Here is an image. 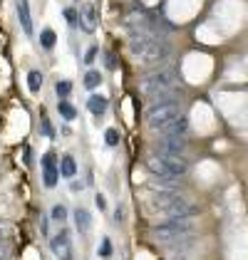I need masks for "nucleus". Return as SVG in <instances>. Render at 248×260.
Returning a JSON list of instances; mask_svg holds the SVG:
<instances>
[{
  "label": "nucleus",
  "instance_id": "28",
  "mask_svg": "<svg viewBox=\"0 0 248 260\" xmlns=\"http://www.w3.org/2000/svg\"><path fill=\"white\" fill-rule=\"evenodd\" d=\"M95 203H97V208H100V211H104V208H107V201H104L102 193H97V196H95Z\"/></svg>",
  "mask_w": 248,
  "mask_h": 260
},
{
  "label": "nucleus",
  "instance_id": "4",
  "mask_svg": "<svg viewBox=\"0 0 248 260\" xmlns=\"http://www.w3.org/2000/svg\"><path fill=\"white\" fill-rule=\"evenodd\" d=\"M181 117H184V114H181L179 102L154 104V107H149V112H146V126H149L151 132H164V129H169L174 121L181 119Z\"/></svg>",
  "mask_w": 248,
  "mask_h": 260
},
{
  "label": "nucleus",
  "instance_id": "22",
  "mask_svg": "<svg viewBox=\"0 0 248 260\" xmlns=\"http://www.w3.org/2000/svg\"><path fill=\"white\" fill-rule=\"evenodd\" d=\"M65 20L70 22L72 27H77V25H80V15H77V10H75V8H67V10H65Z\"/></svg>",
  "mask_w": 248,
  "mask_h": 260
},
{
  "label": "nucleus",
  "instance_id": "11",
  "mask_svg": "<svg viewBox=\"0 0 248 260\" xmlns=\"http://www.w3.org/2000/svg\"><path fill=\"white\" fill-rule=\"evenodd\" d=\"M15 13H18V22H20L22 32L27 38H33V15H30V3L27 0H15Z\"/></svg>",
  "mask_w": 248,
  "mask_h": 260
},
{
  "label": "nucleus",
  "instance_id": "5",
  "mask_svg": "<svg viewBox=\"0 0 248 260\" xmlns=\"http://www.w3.org/2000/svg\"><path fill=\"white\" fill-rule=\"evenodd\" d=\"M176 84H179V75L166 67V70H154V72L144 75L139 80V89H142V94L151 97V94H159L166 89H176Z\"/></svg>",
  "mask_w": 248,
  "mask_h": 260
},
{
  "label": "nucleus",
  "instance_id": "14",
  "mask_svg": "<svg viewBox=\"0 0 248 260\" xmlns=\"http://www.w3.org/2000/svg\"><path fill=\"white\" fill-rule=\"evenodd\" d=\"M75 223H77V231L84 236V233L89 231V225H92V216H89L84 208H77V211H75Z\"/></svg>",
  "mask_w": 248,
  "mask_h": 260
},
{
  "label": "nucleus",
  "instance_id": "27",
  "mask_svg": "<svg viewBox=\"0 0 248 260\" xmlns=\"http://www.w3.org/2000/svg\"><path fill=\"white\" fill-rule=\"evenodd\" d=\"M8 231H10V223H8V220H0V243L8 236Z\"/></svg>",
  "mask_w": 248,
  "mask_h": 260
},
{
  "label": "nucleus",
  "instance_id": "15",
  "mask_svg": "<svg viewBox=\"0 0 248 260\" xmlns=\"http://www.w3.org/2000/svg\"><path fill=\"white\" fill-rule=\"evenodd\" d=\"M57 112H60V117L65 121H72L75 117H77V109H75L67 100H57Z\"/></svg>",
  "mask_w": 248,
  "mask_h": 260
},
{
  "label": "nucleus",
  "instance_id": "29",
  "mask_svg": "<svg viewBox=\"0 0 248 260\" xmlns=\"http://www.w3.org/2000/svg\"><path fill=\"white\" fill-rule=\"evenodd\" d=\"M114 220H117V223L124 220V208H117V211H114Z\"/></svg>",
  "mask_w": 248,
  "mask_h": 260
},
{
  "label": "nucleus",
  "instance_id": "8",
  "mask_svg": "<svg viewBox=\"0 0 248 260\" xmlns=\"http://www.w3.org/2000/svg\"><path fill=\"white\" fill-rule=\"evenodd\" d=\"M50 250H52V255L57 260H72V238H70V231H65L62 228L57 236H52L50 238Z\"/></svg>",
  "mask_w": 248,
  "mask_h": 260
},
{
  "label": "nucleus",
  "instance_id": "12",
  "mask_svg": "<svg viewBox=\"0 0 248 260\" xmlns=\"http://www.w3.org/2000/svg\"><path fill=\"white\" fill-rule=\"evenodd\" d=\"M60 176H65V179H75L77 176V164H75V159L70 154H65L60 159Z\"/></svg>",
  "mask_w": 248,
  "mask_h": 260
},
{
  "label": "nucleus",
  "instance_id": "20",
  "mask_svg": "<svg viewBox=\"0 0 248 260\" xmlns=\"http://www.w3.org/2000/svg\"><path fill=\"white\" fill-rule=\"evenodd\" d=\"M100 258L102 260L112 258V240L109 238H102V243H100Z\"/></svg>",
  "mask_w": 248,
  "mask_h": 260
},
{
  "label": "nucleus",
  "instance_id": "10",
  "mask_svg": "<svg viewBox=\"0 0 248 260\" xmlns=\"http://www.w3.org/2000/svg\"><path fill=\"white\" fill-rule=\"evenodd\" d=\"M77 15H80V27L84 32H95V27H97V8H95V3H82Z\"/></svg>",
  "mask_w": 248,
  "mask_h": 260
},
{
  "label": "nucleus",
  "instance_id": "18",
  "mask_svg": "<svg viewBox=\"0 0 248 260\" xmlns=\"http://www.w3.org/2000/svg\"><path fill=\"white\" fill-rule=\"evenodd\" d=\"M27 87H30V92H40V87H42V75L38 72V70L27 72Z\"/></svg>",
  "mask_w": 248,
  "mask_h": 260
},
{
  "label": "nucleus",
  "instance_id": "19",
  "mask_svg": "<svg viewBox=\"0 0 248 260\" xmlns=\"http://www.w3.org/2000/svg\"><path fill=\"white\" fill-rule=\"evenodd\" d=\"M55 92H57V97H60V100H67V97H70V92H72V82L60 80L57 84H55Z\"/></svg>",
  "mask_w": 248,
  "mask_h": 260
},
{
  "label": "nucleus",
  "instance_id": "7",
  "mask_svg": "<svg viewBox=\"0 0 248 260\" xmlns=\"http://www.w3.org/2000/svg\"><path fill=\"white\" fill-rule=\"evenodd\" d=\"M186 149V134H169L164 132L157 139V154H184Z\"/></svg>",
  "mask_w": 248,
  "mask_h": 260
},
{
  "label": "nucleus",
  "instance_id": "6",
  "mask_svg": "<svg viewBox=\"0 0 248 260\" xmlns=\"http://www.w3.org/2000/svg\"><path fill=\"white\" fill-rule=\"evenodd\" d=\"M151 233H154V238L162 240V243H171V240L189 238L194 233V223L189 218H171L159 223V225H154Z\"/></svg>",
  "mask_w": 248,
  "mask_h": 260
},
{
  "label": "nucleus",
  "instance_id": "1",
  "mask_svg": "<svg viewBox=\"0 0 248 260\" xmlns=\"http://www.w3.org/2000/svg\"><path fill=\"white\" fill-rule=\"evenodd\" d=\"M129 52L132 57L142 64H162L169 60V45L164 40H159L154 32L149 30H134L129 38Z\"/></svg>",
  "mask_w": 248,
  "mask_h": 260
},
{
  "label": "nucleus",
  "instance_id": "23",
  "mask_svg": "<svg viewBox=\"0 0 248 260\" xmlns=\"http://www.w3.org/2000/svg\"><path fill=\"white\" fill-rule=\"evenodd\" d=\"M40 126H42V134H45L47 139H52V137H55V129H52V124H50L47 117H40Z\"/></svg>",
  "mask_w": 248,
  "mask_h": 260
},
{
  "label": "nucleus",
  "instance_id": "25",
  "mask_svg": "<svg viewBox=\"0 0 248 260\" xmlns=\"http://www.w3.org/2000/svg\"><path fill=\"white\" fill-rule=\"evenodd\" d=\"M97 55H100V50H97V47H89V50H87V55H84V62H87V64H92V62L97 60Z\"/></svg>",
  "mask_w": 248,
  "mask_h": 260
},
{
  "label": "nucleus",
  "instance_id": "17",
  "mask_svg": "<svg viewBox=\"0 0 248 260\" xmlns=\"http://www.w3.org/2000/svg\"><path fill=\"white\" fill-rule=\"evenodd\" d=\"M55 40H57V38H55V30L45 27V30L40 32V45L45 47V50H52V47H55Z\"/></svg>",
  "mask_w": 248,
  "mask_h": 260
},
{
  "label": "nucleus",
  "instance_id": "21",
  "mask_svg": "<svg viewBox=\"0 0 248 260\" xmlns=\"http://www.w3.org/2000/svg\"><path fill=\"white\" fill-rule=\"evenodd\" d=\"M50 216H52V220L62 223V220L67 218V208H65L62 203H57V206H52V213H50Z\"/></svg>",
  "mask_w": 248,
  "mask_h": 260
},
{
  "label": "nucleus",
  "instance_id": "9",
  "mask_svg": "<svg viewBox=\"0 0 248 260\" xmlns=\"http://www.w3.org/2000/svg\"><path fill=\"white\" fill-rule=\"evenodd\" d=\"M57 181H60V164H57L52 151H47V154L42 156V183H45L47 188H55Z\"/></svg>",
  "mask_w": 248,
  "mask_h": 260
},
{
  "label": "nucleus",
  "instance_id": "3",
  "mask_svg": "<svg viewBox=\"0 0 248 260\" xmlns=\"http://www.w3.org/2000/svg\"><path fill=\"white\" fill-rule=\"evenodd\" d=\"M149 206H151L157 213L166 216V220H171V218H191V216H196V206L186 199L184 193L171 191V188H162V191L149 193Z\"/></svg>",
  "mask_w": 248,
  "mask_h": 260
},
{
  "label": "nucleus",
  "instance_id": "30",
  "mask_svg": "<svg viewBox=\"0 0 248 260\" xmlns=\"http://www.w3.org/2000/svg\"><path fill=\"white\" fill-rule=\"evenodd\" d=\"M107 67H114V57H112V52H107Z\"/></svg>",
  "mask_w": 248,
  "mask_h": 260
},
{
  "label": "nucleus",
  "instance_id": "16",
  "mask_svg": "<svg viewBox=\"0 0 248 260\" xmlns=\"http://www.w3.org/2000/svg\"><path fill=\"white\" fill-rule=\"evenodd\" d=\"M100 84H102V75H100L97 70H89V72L84 75V87H87V89H97Z\"/></svg>",
  "mask_w": 248,
  "mask_h": 260
},
{
  "label": "nucleus",
  "instance_id": "24",
  "mask_svg": "<svg viewBox=\"0 0 248 260\" xmlns=\"http://www.w3.org/2000/svg\"><path fill=\"white\" fill-rule=\"evenodd\" d=\"M104 139H107L109 146H117V144H119V134H117V129H107V132H104Z\"/></svg>",
  "mask_w": 248,
  "mask_h": 260
},
{
  "label": "nucleus",
  "instance_id": "13",
  "mask_svg": "<svg viewBox=\"0 0 248 260\" xmlns=\"http://www.w3.org/2000/svg\"><path fill=\"white\" fill-rule=\"evenodd\" d=\"M87 107H89V112H92V114L100 119L104 112H107V100H104V97H100V94H92V97H89V102H87Z\"/></svg>",
  "mask_w": 248,
  "mask_h": 260
},
{
  "label": "nucleus",
  "instance_id": "26",
  "mask_svg": "<svg viewBox=\"0 0 248 260\" xmlns=\"http://www.w3.org/2000/svg\"><path fill=\"white\" fill-rule=\"evenodd\" d=\"M8 258H10V245L0 243V260H8Z\"/></svg>",
  "mask_w": 248,
  "mask_h": 260
},
{
  "label": "nucleus",
  "instance_id": "2",
  "mask_svg": "<svg viewBox=\"0 0 248 260\" xmlns=\"http://www.w3.org/2000/svg\"><path fill=\"white\" fill-rule=\"evenodd\" d=\"M146 166H149L154 181H159L162 186L171 188V191L179 183V179H184L189 171V161L179 154H149Z\"/></svg>",
  "mask_w": 248,
  "mask_h": 260
}]
</instances>
